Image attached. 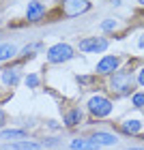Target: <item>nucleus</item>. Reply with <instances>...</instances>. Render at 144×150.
I'll return each mask as SVG.
<instances>
[{
    "label": "nucleus",
    "mask_w": 144,
    "mask_h": 150,
    "mask_svg": "<svg viewBox=\"0 0 144 150\" xmlns=\"http://www.w3.org/2000/svg\"><path fill=\"white\" fill-rule=\"evenodd\" d=\"M110 86H112V90H116L118 94H125L131 90V86H133V77H131V73H127V71H116L112 75V79H110Z\"/></svg>",
    "instance_id": "3"
},
{
    "label": "nucleus",
    "mask_w": 144,
    "mask_h": 150,
    "mask_svg": "<svg viewBox=\"0 0 144 150\" xmlns=\"http://www.w3.org/2000/svg\"><path fill=\"white\" fill-rule=\"evenodd\" d=\"M45 4L41 2V0H32V2H28V6H26V19H28V22H39L41 17L45 15Z\"/></svg>",
    "instance_id": "7"
},
{
    "label": "nucleus",
    "mask_w": 144,
    "mask_h": 150,
    "mask_svg": "<svg viewBox=\"0 0 144 150\" xmlns=\"http://www.w3.org/2000/svg\"><path fill=\"white\" fill-rule=\"evenodd\" d=\"M26 131L22 129H9V131H0V139H24Z\"/></svg>",
    "instance_id": "14"
},
{
    "label": "nucleus",
    "mask_w": 144,
    "mask_h": 150,
    "mask_svg": "<svg viewBox=\"0 0 144 150\" xmlns=\"http://www.w3.org/2000/svg\"><path fill=\"white\" fill-rule=\"evenodd\" d=\"M108 47V39L103 37H88L80 41V52H93V54H101Z\"/></svg>",
    "instance_id": "5"
},
{
    "label": "nucleus",
    "mask_w": 144,
    "mask_h": 150,
    "mask_svg": "<svg viewBox=\"0 0 144 150\" xmlns=\"http://www.w3.org/2000/svg\"><path fill=\"white\" fill-rule=\"evenodd\" d=\"M131 103L135 107H144V92H135L133 97H131Z\"/></svg>",
    "instance_id": "17"
},
{
    "label": "nucleus",
    "mask_w": 144,
    "mask_h": 150,
    "mask_svg": "<svg viewBox=\"0 0 144 150\" xmlns=\"http://www.w3.org/2000/svg\"><path fill=\"white\" fill-rule=\"evenodd\" d=\"M138 47H140V50H144V35H142V39L138 41Z\"/></svg>",
    "instance_id": "22"
},
{
    "label": "nucleus",
    "mask_w": 144,
    "mask_h": 150,
    "mask_svg": "<svg viewBox=\"0 0 144 150\" xmlns=\"http://www.w3.org/2000/svg\"><path fill=\"white\" fill-rule=\"evenodd\" d=\"M118 62H120L118 56H103V58L97 62L95 71H97L99 75H110V73H114L116 69H118Z\"/></svg>",
    "instance_id": "6"
},
{
    "label": "nucleus",
    "mask_w": 144,
    "mask_h": 150,
    "mask_svg": "<svg viewBox=\"0 0 144 150\" xmlns=\"http://www.w3.org/2000/svg\"><path fill=\"white\" fill-rule=\"evenodd\" d=\"M120 129H123V133H127V135H135L142 129V122L140 120H125L120 125Z\"/></svg>",
    "instance_id": "12"
},
{
    "label": "nucleus",
    "mask_w": 144,
    "mask_h": 150,
    "mask_svg": "<svg viewBox=\"0 0 144 150\" xmlns=\"http://www.w3.org/2000/svg\"><path fill=\"white\" fill-rule=\"evenodd\" d=\"M2 127H4V112L0 110V129H2Z\"/></svg>",
    "instance_id": "21"
},
{
    "label": "nucleus",
    "mask_w": 144,
    "mask_h": 150,
    "mask_svg": "<svg viewBox=\"0 0 144 150\" xmlns=\"http://www.w3.org/2000/svg\"><path fill=\"white\" fill-rule=\"evenodd\" d=\"M88 110H91L93 116H97V118H106V116L112 114V101L97 94V97H91L88 99Z\"/></svg>",
    "instance_id": "2"
},
{
    "label": "nucleus",
    "mask_w": 144,
    "mask_h": 150,
    "mask_svg": "<svg viewBox=\"0 0 144 150\" xmlns=\"http://www.w3.org/2000/svg\"><path fill=\"white\" fill-rule=\"evenodd\" d=\"M91 139L95 142V144H99V146H114L116 142V135H112V133H106V131H97V133H93L91 135Z\"/></svg>",
    "instance_id": "8"
},
{
    "label": "nucleus",
    "mask_w": 144,
    "mask_h": 150,
    "mask_svg": "<svg viewBox=\"0 0 144 150\" xmlns=\"http://www.w3.org/2000/svg\"><path fill=\"white\" fill-rule=\"evenodd\" d=\"M26 86H28V88H37L39 86V75H35V73L26 75Z\"/></svg>",
    "instance_id": "16"
},
{
    "label": "nucleus",
    "mask_w": 144,
    "mask_h": 150,
    "mask_svg": "<svg viewBox=\"0 0 144 150\" xmlns=\"http://www.w3.org/2000/svg\"><path fill=\"white\" fill-rule=\"evenodd\" d=\"M138 84H140V86H144V67H142L140 73H138Z\"/></svg>",
    "instance_id": "19"
},
{
    "label": "nucleus",
    "mask_w": 144,
    "mask_h": 150,
    "mask_svg": "<svg viewBox=\"0 0 144 150\" xmlns=\"http://www.w3.org/2000/svg\"><path fill=\"white\" fill-rule=\"evenodd\" d=\"M0 150H13V146H4V148H0Z\"/></svg>",
    "instance_id": "23"
},
{
    "label": "nucleus",
    "mask_w": 144,
    "mask_h": 150,
    "mask_svg": "<svg viewBox=\"0 0 144 150\" xmlns=\"http://www.w3.org/2000/svg\"><path fill=\"white\" fill-rule=\"evenodd\" d=\"M73 56H75L73 47L67 43H56L47 50V62H52V64H63L67 60H71Z\"/></svg>",
    "instance_id": "1"
},
{
    "label": "nucleus",
    "mask_w": 144,
    "mask_h": 150,
    "mask_svg": "<svg viewBox=\"0 0 144 150\" xmlns=\"http://www.w3.org/2000/svg\"><path fill=\"white\" fill-rule=\"evenodd\" d=\"M43 146H58V142H56V139H45Z\"/></svg>",
    "instance_id": "20"
},
{
    "label": "nucleus",
    "mask_w": 144,
    "mask_h": 150,
    "mask_svg": "<svg viewBox=\"0 0 144 150\" xmlns=\"http://www.w3.org/2000/svg\"><path fill=\"white\" fill-rule=\"evenodd\" d=\"M82 122V110H71V112H67V116H65V125L67 127H75V125H80Z\"/></svg>",
    "instance_id": "13"
},
{
    "label": "nucleus",
    "mask_w": 144,
    "mask_h": 150,
    "mask_svg": "<svg viewBox=\"0 0 144 150\" xmlns=\"http://www.w3.org/2000/svg\"><path fill=\"white\" fill-rule=\"evenodd\" d=\"M138 2H140V6H144V0H138Z\"/></svg>",
    "instance_id": "25"
},
{
    "label": "nucleus",
    "mask_w": 144,
    "mask_h": 150,
    "mask_svg": "<svg viewBox=\"0 0 144 150\" xmlns=\"http://www.w3.org/2000/svg\"><path fill=\"white\" fill-rule=\"evenodd\" d=\"M15 54H17V47L13 45V43H0V62L11 60Z\"/></svg>",
    "instance_id": "10"
},
{
    "label": "nucleus",
    "mask_w": 144,
    "mask_h": 150,
    "mask_svg": "<svg viewBox=\"0 0 144 150\" xmlns=\"http://www.w3.org/2000/svg\"><path fill=\"white\" fill-rule=\"evenodd\" d=\"M2 81L6 86H15L19 81V69H4L2 71Z\"/></svg>",
    "instance_id": "11"
},
{
    "label": "nucleus",
    "mask_w": 144,
    "mask_h": 150,
    "mask_svg": "<svg viewBox=\"0 0 144 150\" xmlns=\"http://www.w3.org/2000/svg\"><path fill=\"white\" fill-rule=\"evenodd\" d=\"M41 144H35V142H26V139H19L13 144V150H39Z\"/></svg>",
    "instance_id": "15"
},
{
    "label": "nucleus",
    "mask_w": 144,
    "mask_h": 150,
    "mask_svg": "<svg viewBox=\"0 0 144 150\" xmlns=\"http://www.w3.org/2000/svg\"><path fill=\"white\" fill-rule=\"evenodd\" d=\"M101 146L93 139H71V150H99Z\"/></svg>",
    "instance_id": "9"
},
{
    "label": "nucleus",
    "mask_w": 144,
    "mask_h": 150,
    "mask_svg": "<svg viewBox=\"0 0 144 150\" xmlns=\"http://www.w3.org/2000/svg\"><path fill=\"white\" fill-rule=\"evenodd\" d=\"M116 26H118V24H116L114 19H106V22H101V30H103V32H110V30H114Z\"/></svg>",
    "instance_id": "18"
},
{
    "label": "nucleus",
    "mask_w": 144,
    "mask_h": 150,
    "mask_svg": "<svg viewBox=\"0 0 144 150\" xmlns=\"http://www.w3.org/2000/svg\"><path fill=\"white\" fill-rule=\"evenodd\" d=\"M127 150H144V148H127Z\"/></svg>",
    "instance_id": "24"
},
{
    "label": "nucleus",
    "mask_w": 144,
    "mask_h": 150,
    "mask_svg": "<svg viewBox=\"0 0 144 150\" xmlns=\"http://www.w3.org/2000/svg\"><path fill=\"white\" fill-rule=\"evenodd\" d=\"M91 9V2L88 0H63V13L67 17H75L82 15Z\"/></svg>",
    "instance_id": "4"
}]
</instances>
